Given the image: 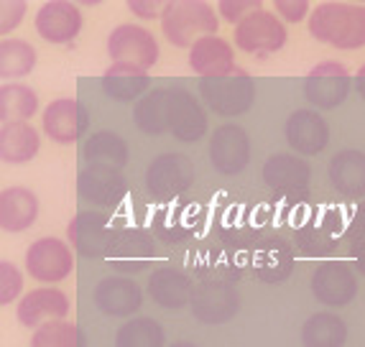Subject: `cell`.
I'll return each instance as SVG.
<instances>
[{
  "mask_svg": "<svg viewBox=\"0 0 365 347\" xmlns=\"http://www.w3.org/2000/svg\"><path fill=\"white\" fill-rule=\"evenodd\" d=\"M189 67L200 74V80L225 77L235 72V51L222 36H205L189 49Z\"/></svg>",
  "mask_w": 365,
  "mask_h": 347,
  "instance_id": "21",
  "label": "cell"
},
{
  "mask_svg": "<svg viewBox=\"0 0 365 347\" xmlns=\"http://www.w3.org/2000/svg\"><path fill=\"white\" fill-rule=\"evenodd\" d=\"M38 217V200L26 187H8L0 192V227L11 235L26 232Z\"/></svg>",
  "mask_w": 365,
  "mask_h": 347,
  "instance_id": "24",
  "label": "cell"
},
{
  "mask_svg": "<svg viewBox=\"0 0 365 347\" xmlns=\"http://www.w3.org/2000/svg\"><path fill=\"white\" fill-rule=\"evenodd\" d=\"M41 125L43 133L49 135L54 143H74L90 128V113L85 110V105L77 100L61 98L46 105V110L41 113Z\"/></svg>",
  "mask_w": 365,
  "mask_h": 347,
  "instance_id": "13",
  "label": "cell"
},
{
  "mask_svg": "<svg viewBox=\"0 0 365 347\" xmlns=\"http://www.w3.org/2000/svg\"><path fill=\"white\" fill-rule=\"evenodd\" d=\"M108 54L113 59V64H130V67L148 72L158 61V41L143 26L120 24L110 31Z\"/></svg>",
  "mask_w": 365,
  "mask_h": 347,
  "instance_id": "5",
  "label": "cell"
},
{
  "mask_svg": "<svg viewBox=\"0 0 365 347\" xmlns=\"http://www.w3.org/2000/svg\"><path fill=\"white\" fill-rule=\"evenodd\" d=\"M120 230H115L110 214L82 209L74 214V219L67 227V238L74 253L85 258H108L113 245H115Z\"/></svg>",
  "mask_w": 365,
  "mask_h": 347,
  "instance_id": "4",
  "label": "cell"
},
{
  "mask_svg": "<svg viewBox=\"0 0 365 347\" xmlns=\"http://www.w3.org/2000/svg\"><path fill=\"white\" fill-rule=\"evenodd\" d=\"M169 347H197L195 342H187V340H179V342H174V345H169Z\"/></svg>",
  "mask_w": 365,
  "mask_h": 347,
  "instance_id": "46",
  "label": "cell"
},
{
  "mask_svg": "<svg viewBox=\"0 0 365 347\" xmlns=\"http://www.w3.org/2000/svg\"><path fill=\"white\" fill-rule=\"evenodd\" d=\"M353 85H355V90H358L360 98L365 100V64L358 69V74H355V82H353Z\"/></svg>",
  "mask_w": 365,
  "mask_h": 347,
  "instance_id": "45",
  "label": "cell"
},
{
  "mask_svg": "<svg viewBox=\"0 0 365 347\" xmlns=\"http://www.w3.org/2000/svg\"><path fill=\"white\" fill-rule=\"evenodd\" d=\"M256 268L263 281H284L294 268V250L284 240H271L256 253Z\"/></svg>",
  "mask_w": 365,
  "mask_h": 347,
  "instance_id": "34",
  "label": "cell"
},
{
  "mask_svg": "<svg viewBox=\"0 0 365 347\" xmlns=\"http://www.w3.org/2000/svg\"><path fill=\"white\" fill-rule=\"evenodd\" d=\"M274 8L279 13V19L287 21V24H299L307 16H312V6L307 0H276Z\"/></svg>",
  "mask_w": 365,
  "mask_h": 347,
  "instance_id": "40",
  "label": "cell"
},
{
  "mask_svg": "<svg viewBox=\"0 0 365 347\" xmlns=\"http://www.w3.org/2000/svg\"><path fill=\"white\" fill-rule=\"evenodd\" d=\"M345 232L350 235V243L353 240H363L365 238V202L358 204V207L350 212V219H347Z\"/></svg>",
  "mask_w": 365,
  "mask_h": 347,
  "instance_id": "42",
  "label": "cell"
},
{
  "mask_svg": "<svg viewBox=\"0 0 365 347\" xmlns=\"http://www.w3.org/2000/svg\"><path fill=\"white\" fill-rule=\"evenodd\" d=\"M36 49L24 38H3L0 43V77L6 82L21 80L36 67Z\"/></svg>",
  "mask_w": 365,
  "mask_h": 347,
  "instance_id": "33",
  "label": "cell"
},
{
  "mask_svg": "<svg viewBox=\"0 0 365 347\" xmlns=\"http://www.w3.org/2000/svg\"><path fill=\"white\" fill-rule=\"evenodd\" d=\"M200 95L215 115L237 118L245 115L256 103V82L245 69L237 67L225 77L200 80Z\"/></svg>",
  "mask_w": 365,
  "mask_h": 347,
  "instance_id": "3",
  "label": "cell"
},
{
  "mask_svg": "<svg viewBox=\"0 0 365 347\" xmlns=\"http://www.w3.org/2000/svg\"><path fill=\"white\" fill-rule=\"evenodd\" d=\"M153 238L148 232L138 230V227H125L118 235L115 245L110 250V261L120 271H140L148 261L153 258Z\"/></svg>",
  "mask_w": 365,
  "mask_h": 347,
  "instance_id": "28",
  "label": "cell"
},
{
  "mask_svg": "<svg viewBox=\"0 0 365 347\" xmlns=\"http://www.w3.org/2000/svg\"><path fill=\"white\" fill-rule=\"evenodd\" d=\"M153 235H158L166 243H174V240H184L187 238V227L182 225V217L177 212H158L156 225H153Z\"/></svg>",
  "mask_w": 365,
  "mask_h": 347,
  "instance_id": "39",
  "label": "cell"
},
{
  "mask_svg": "<svg viewBox=\"0 0 365 347\" xmlns=\"http://www.w3.org/2000/svg\"><path fill=\"white\" fill-rule=\"evenodd\" d=\"M287 143L297 156H317L329 143V125L317 110H294L287 120Z\"/></svg>",
  "mask_w": 365,
  "mask_h": 347,
  "instance_id": "15",
  "label": "cell"
},
{
  "mask_svg": "<svg viewBox=\"0 0 365 347\" xmlns=\"http://www.w3.org/2000/svg\"><path fill=\"white\" fill-rule=\"evenodd\" d=\"M220 19L215 8L202 0H169L161 6V31L169 43L192 49L200 38L217 36Z\"/></svg>",
  "mask_w": 365,
  "mask_h": 347,
  "instance_id": "2",
  "label": "cell"
},
{
  "mask_svg": "<svg viewBox=\"0 0 365 347\" xmlns=\"http://www.w3.org/2000/svg\"><path fill=\"white\" fill-rule=\"evenodd\" d=\"M82 159L90 166L123 169L128 161V143L115 130H98L82 143Z\"/></svg>",
  "mask_w": 365,
  "mask_h": 347,
  "instance_id": "30",
  "label": "cell"
},
{
  "mask_svg": "<svg viewBox=\"0 0 365 347\" xmlns=\"http://www.w3.org/2000/svg\"><path fill=\"white\" fill-rule=\"evenodd\" d=\"M207 133V113L200 100L187 90H174V115H171V135L182 143H195Z\"/></svg>",
  "mask_w": 365,
  "mask_h": 347,
  "instance_id": "25",
  "label": "cell"
},
{
  "mask_svg": "<svg viewBox=\"0 0 365 347\" xmlns=\"http://www.w3.org/2000/svg\"><path fill=\"white\" fill-rule=\"evenodd\" d=\"M309 286L314 299L324 306H345L358 296V276L347 261L329 258L317 263Z\"/></svg>",
  "mask_w": 365,
  "mask_h": 347,
  "instance_id": "9",
  "label": "cell"
},
{
  "mask_svg": "<svg viewBox=\"0 0 365 347\" xmlns=\"http://www.w3.org/2000/svg\"><path fill=\"white\" fill-rule=\"evenodd\" d=\"M263 182L271 192L284 197L304 195L309 187L312 166L297 153H276L263 164Z\"/></svg>",
  "mask_w": 365,
  "mask_h": 347,
  "instance_id": "17",
  "label": "cell"
},
{
  "mask_svg": "<svg viewBox=\"0 0 365 347\" xmlns=\"http://www.w3.org/2000/svg\"><path fill=\"white\" fill-rule=\"evenodd\" d=\"M171 115H174V90H151L133 108L135 125L148 135L171 133Z\"/></svg>",
  "mask_w": 365,
  "mask_h": 347,
  "instance_id": "26",
  "label": "cell"
},
{
  "mask_svg": "<svg viewBox=\"0 0 365 347\" xmlns=\"http://www.w3.org/2000/svg\"><path fill=\"white\" fill-rule=\"evenodd\" d=\"M148 296L164 309H182L192 304L195 289H192V281L177 268H158L148 276Z\"/></svg>",
  "mask_w": 365,
  "mask_h": 347,
  "instance_id": "27",
  "label": "cell"
},
{
  "mask_svg": "<svg viewBox=\"0 0 365 347\" xmlns=\"http://www.w3.org/2000/svg\"><path fill=\"white\" fill-rule=\"evenodd\" d=\"M355 77L347 72L345 64L335 59L319 61L304 80V98L317 110H332L342 105L350 95Z\"/></svg>",
  "mask_w": 365,
  "mask_h": 347,
  "instance_id": "6",
  "label": "cell"
},
{
  "mask_svg": "<svg viewBox=\"0 0 365 347\" xmlns=\"http://www.w3.org/2000/svg\"><path fill=\"white\" fill-rule=\"evenodd\" d=\"M26 3L24 0H3L0 3V33H8L24 21Z\"/></svg>",
  "mask_w": 365,
  "mask_h": 347,
  "instance_id": "41",
  "label": "cell"
},
{
  "mask_svg": "<svg viewBox=\"0 0 365 347\" xmlns=\"http://www.w3.org/2000/svg\"><path fill=\"white\" fill-rule=\"evenodd\" d=\"M210 161L222 177H235L250 161V138L245 128L225 123L210 135Z\"/></svg>",
  "mask_w": 365,
  "mask_h": 347,
  "instance_id": "12",
  "label": "cell"
},
{
  "mask_svg": "<svg viewBox=\"0 0 365 347\" xmlns=\"http://www.w3.org/2000/svg\"><path fill=\"white\" fill-rule=\"evenodd\" d=\"M24 291V274L19 266L3 261L0 263V304L6 306L21 296Z\"/></svg>",
  "mask_w": 365,
  "mask_h": 347,
  "instance_id": "37",
  "label": "cell"
},
{
  "mask_svg": "<svg viewBox=\"0 0 365 347\" xmlns=\"http://www.w3.org/2000/svg\"><path fill=\"white\" fill-rule=\"evenodd\" d=\"M309 33L337 51L365 46V6L358 3H319L309 16Z\"/></svg>",
  "mask_w": 365,
  "mask_h": 347,
  "instance_id": "1",
  "label": "cell"
},
{
  "mask_svg": "<svg viewBox=\"0 0 365 347\" xmlns=\"http://www.w3.org/2000/svg\"><path fill=\"white\" fill-rule=\"evenodd\" d=\"M195 184V164L184 153H161L146 169V189L156 200H174Z\"/></svg>",
  "mask_w": 365,
  "mask_h": 347,
  "instance_id": "10",
  "label": "cell"
},
{
  "mask_svg": "<svg viewBox=\"0 0 365 347\" xmlns=\"http://www.w3.org/2000/svg\"><path fill=\"white\" fill-rule=\"evenodd\" d=\"M217 11L222 16V21L237 26L243 19H248L250 13L263 11V8H261V0H220Z\"/></svg>",
  "mask_w": 365,
  "mask_h": 347,
  "instance_id": "38",
  "label": "cell"
},
{
  "mask_svg": "<svg viewBox=\"0 0 365 347\" xmlns=\"http://www.w3.org/2000/svg\"><path fill=\"white\" fill-rule=\"evenodd\" d=\"M240 309V296L235 286L227 281H207L195 289L192 296V311L205 324H225Z\"/></svg>",
  "mask_w": 365,
  "mask_h": 347,
  "instance_id": "14",
  "label": "cell"
},
{
  "mask_svg": "<svg viewBox=\"0 0 365 347\" xmlns=\"http://www.w3.org/2000/svg\"><path fill=\"white\" fill-rule=\"evenodd\" d=\"M41 138L31 123H3L0 128V159L6 164H29L36 159Z\"/></svg>",
  "mask_w": 365,
  "mask_h": 347,
  "instance_id": "29",
  "label": "cell"
},
{
  "mask_svg": "<svg viewBox=\"0 0 365 347\" xmlns=\"http://www.w3.org/2000/svg\"><path fill=\"white\" fill-rule=\"evenodd\" d=\"M347 342V324L332 311H317L302 324L304 347H342Z\"/></svg>",
  "mask_w": 365,
  "mask_h": 347,
  "instance_id": "31",
  "label": "cell"
},
{
  "mask_svg": "<svg viewBox=\"0 0 365 347\" xmlns=\"http://www.w3.org/2000/svg\"><path fill=\"white\" fill-rule=\"evenodd\" d=\"M350 256H353V263L360 274L365 276V238L363 240H353L350 243Z\"/></svg>",
  "mask_w": 365,
  "mask_h": 347,
  "instance_id": "44",
  "label": "cell"
},
{
  "mask_svg": "<svg viewBox=\"0 0 365 347\" xmlns=\"http://www.w3.org/2000/svg\"><path fill=\"white\" fill-rule=\"evenodd\" d=\"M34 26L43 41L69 43L82 31V13L74 3H67V0H49L38 8Z\"/></svg>",
  "mask_w": 365,
  "mask_h": 347,
  "instance_id": "16",
  "label": "cell"
},
{
  "mask_svg": "<svg viewBox=\"0 0 365 347\" xmlns=\"http://www.w3.org/2000/svg\"><path fill=\"white\" fill-rule=\"evenodd\" d=\"M38 113V95L34 87L21 82H6L0 87V120L29 123Z\"/></svg>",
  "mask_w": 365,
  "mask_h": 347,
  "instance_id": "32",
  "label": "cell"
},
{
  "mask_svg": "<svg viewBox=\"0 0 365 347\" xmlns=\"http://www.w3.org/2000/svg\"><path fill=\"white\" fill-rule=\"evenodd\" d=\"M69 314V299L64 291L51 286H41L29 291L19 301V309H16V317L24 327L38 329L46 322H59Z\"/></svg>",
  "mask_w": 365,
  "mask_h": 347,
  "instance_id": "20",
  "label": "cell"
},
{
  "mask_svg": "<svg viewBox=\"0 0 365 347\" xmlns=\"http://www.w3.org/2000/svg\"><path fill=\"white\" fill-rule=\"evenodd\" d=\"M329 184L337 189V195L347 200H363L365 197V153L347 148L332 156L329 161Z\"/></svg>",
  "mask_w": 365,
  "mask_h": 347,
  "instance_id": "23",
  "label": "cell"
},
{
  "mask_svg": "<svg viewBox=\"0 0 365 347\" xmlns=\"http://www.w3.org/2000/svg\"><path fill=\"white\" fill-rule=\"evenodd\" d=\"M77 192L92 207H118L125 197H128V182L120 174V169H110V166H90L79 171L77 177Z\"/></svg>",
  "mask_w": 365,
  "mask_h": 347,
  "instance_id": "11",
  "label": "cell"
},
{
  "mask_svg": "<svg viewBox=\"0 0 365 347\" xmlns=\"http://www.w3.org/2000/svg\"><path fill=\"white\" fill-rule=\"evenodd\" d=\"M342 225L332 209H319L297 225V245L307 256H329L340 243Z\"/></svg>",
  "mask_w": 365,
  "mask_h": 347,
  "instance_id": "18",
  "label": "cell"
},
{
  "mask_svg": "<svg viewBox=\"0 0 365 347\" xmlns=\"http://www.w3.org/2000/svg\"><path fill=\"white\" fill-rule=\"evenodd\" d=\"M128 8L138 16V19H161V11H158V3H143V0H128Z\"/></svg>",
  "mask_w": 365,
  "mask_h": 347,
  "instance_id": "43",
  "label": "cell"
},
{
  "mask_svg": "<svg viewBox=\"0 0 365 347\" xmlns=\"http://www.w3.org/2000/svg\"><path fill=\"white\" fill-rule=\"evenodd\" d=\"M164 329L151 317H133L118 329L115 347H164Z\"/></svg>",
  "mask_w": 365,
  "mask_h": 347,
  "instance_id": "35",
  "label": "cell"
},
{
  "mask_svg": "<svg viewBox=\"0 0 365 347\" xmlns=\"http://www.w3.org/2000/svg\"><path fill=\"white\" fill-rule=\"evenodd\" d=\"M100 85L110 100H118V103H133L135 100L138 103L140 98H146L151 92V74L146 69L130 67V64H110Z\"/></svg>",
  "mask_w": 365,
  "mask_h": 347,
  "instance_id": "22",
  "label": "cell"
},
{
  "mask_svg": "<svg viewBox=\"0 0 365 347\" xmlns=\"http://www.w3.org/2000/svg\"><path fill=\"white\" fill-rule=\"evenodd\" d=\"M26 271L41 284H59L74 271V250L61 238H38L26 250Z\"/></svg>",
  "mask_w": 365,
  "mask_h": 347,
  "instance_id": "7",
  "label": "cell"
},
{
  "mask_svg": "<svg viewBox=\"0 0 365 347\" xmlns=\"http://www.w3.org/2000/svg\"><path fill=\"white\" fill-rule=\"evenodd\" d=\"M31 347H82V335L77 324L59 319V322H46L31 335Z\"/></svg>",
  "mask_w": 365,
  "mask_h": 347,
  "instance_id": "36",
  "label": "cell"
},
{
  "mask_svg": "<svg viewBox=\"0 0 365 347\" xmlns=\"http://www.w3.org/2000/svg\"><path fill=\"white\" fill-rule=\"evenodd\" d=\"M92 299L108 317H133L143 304V291L128 276H108L95 286Z\"/></svg>",
  "mask_w": 365,
  "mask_h": 347,
  "instance_id": "19",
  "label": "cell"
},
{
  "mask_svg": "<svg viewBox=\"0 0 365 347\" xmlns=\"http://www.w3.org/2000/svg\"><path fill=\"white\" fill-rule=\"evenodd\" d=\"M289 31L271 11H256L235 26V46L245 54H274L284 49Z\"/></svg>",
  "mask_w": 365,
  "mask_h": 347,
  "instance_id": "8",
  "label": "cell"
}]
</instances>
